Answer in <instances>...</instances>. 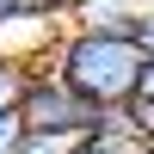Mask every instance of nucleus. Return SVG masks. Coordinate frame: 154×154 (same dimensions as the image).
<instances>
[{
  "label": "nucleus",
  "instance_id": "obj_11",
  "mask_svg": "<svg viewBox=\"0 0 154 154\" xmlns=\"http://www.w3.org/2000/svg\"><path fill=\"white\" fill-rule=\"evenodd\" d=\"M12 12H19V0H0V25H6V19H12Z\"/></svg>",
  "mask_w": 154,
  "mask_h": 154
},
{
  "label": "nucleus",
  "instance_id": "obj_8",
  "mask_svg": "<svg viewBox=\"0 0 154 154\" xmlns=\"http://www.w3.org/2000/svg\"><path fill=\"white\" fill-rule=\"evenodd\" d=\"M19 136H25L19 111H0V154H19Z\"/></svg>",
  "mask_w": 154,
  "mask_h": 154
},
{
  "label": "nucleus",
  "instance_id": "obj_9",
  "mask_svg": "<svg viewBox=\"0 0 154 154\" xmlns=\"http://www.w3.org/2000/svg\"><path fill=\"white\" fill-rule=\"evenodd\" d=\"M74 154H130V142H105V136H80Z\"/></svg>",
  "mask_w": 154,
  "mask_h": 154
},
{
  "label": "nucleus",
  "instance_id": "obj_3",
  "mask_svg": "<svg viewBox=\"0 0 154 154\" xmlns=\"http://www.w3.org/2000/svg\"><path fill=\"white\" fill-rule=\"evenodd\" d=\"M123 111H130V130H136V136H154V62L142 68V80H136V99H130Z\"/></svg>",
  "mask_w": 154,
  "mask_h": 154
},
{
  "label": "nucleus",
  "instance_id": "obj_7",
  "mask_svg": "<svg viewBox=\"0 0 154 154\" xmlns=\"http://www.w3.org/2000/svg\"><path fill=\"white\" fill-rule=\"evenodd\" d=\"M130 43L142 49V62H154V6H148V12H136V31H130Z\"/></svg>",
  "mask_w": 154,
  "mask_h": 154
},
{
  "label": "nucleus",
  "instance_id": "obj_4",
  "mask_svg": "<svg viewBox=\"0 0 154 154\" xmlns=\"http://www.w3.org/2000/svg\"><path fill=\"white\" fill-rule=\"evenodd\" d=\"M80 136H49V130H25L19 136V154H74Z\"/></svg>",
  "mask_w": 154,
  "mask_h": 154
},
{
  "label": "nucleus",
  "instance_id": "obj_2",
  "mask_svg": "<svg viewBox=\"0 0 154 154\" xmlns=\"http://www.w3.org/2000/svg\"><path fill=\"white\" fill-rule=\"evenodd\" d=\"M19 123L25 130H49V136H93L99 123V105H86L74 86H62L49 68H31L25 74V93H19Z\"/></svg>",
  "mask_w": 154,
  "mask_h": 154
},
{
  "label": "nucleus",
  "instance_id": "obj_10",
  "mask_svg": "<svg viewBox=\"0 0 154 154\" xmlns=\"http://www.w3.org/2000/svg\"><path fill=\"white\" fill-rule=\"evenodd\" d=\"M130 154H154V136H136V142H130Z\"/></svg>",
  "mask_w": 154,
  "mask_h": 154
},
{
  "label": "nucleus",
  "instance_id": "obj_1",
  "mask_svg": "<svg viewBox=\"0 0 154 154\" xmlns=\"http://www.w3.org/2000/svg\"><path fill=\"white\" fill-rule=\"evenodd\" d=\"M142 49L130 43V37H105V31H68L56 37V49H49V74H56L62 86H74V93L86 99V105L111 111V105H130L136 99V80H142Z\"/></svg>",
  "mask_w": 154,
  "mask_h": 154
},
{
  "label": "nucleus",
  "instance_id": "obj_5",
  "mask_svg": "<svg viewBox=\"0 0 154 154\" xmlns=\"http://www.w3.org/2000/svg\"><path fill=\"white\" fill-rule=\"evenodd\" d=\"M25 74H31V68H19V62H6V56H0V111H12V105H19Z\"/></svg>",
  "mask_w": 154,
  "mask_h": 154
},
{
  "label": "nucleus",
  "instance_id": "obj_6",
  "mask_svg": "<svg viewBox=\"0 0 154 154\" xmlns=\"http://www.w3.org/2000/svg\"><path fill=\"white\" fill-rule=\"evenodd\" d=\"M80 0H19V12H31V19H56L62 25V12H74Z\"/></svg>",
  "mask_w": 154,
  "mask_h": 154
}]
</instances>
